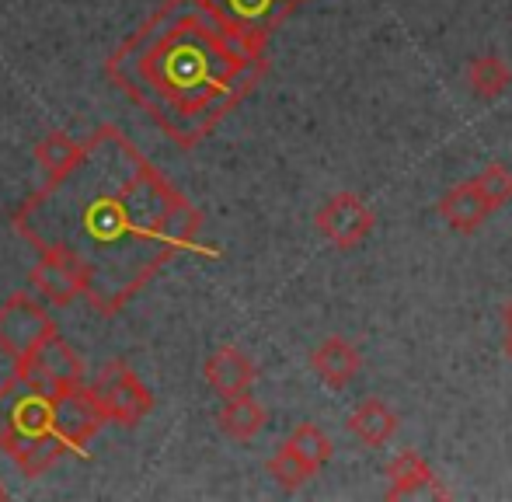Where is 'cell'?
I'll use <instances>...</instances> for the list:
<instances>
[{
    "label": "cell",
    "instance_id": "cell-5",
    "mask_svg": "<svg viewBox=\"0 0 512 502\" xmlns=\"http://www.w3.org/2000/svg\"><path fill=\"white\" fill-rule=\"evenodd\" d=\"M56 335L53 318L46 314V307L39 300H32L28 293H11L0 304V349L18 363H25L42 342Z\"/></svg>",
    "mask_w": 512,
    "mask_h": 502
},
{
    "label": "cell",
    "instance_id": "cell-10",
    "mask_svg": "<svg viewBox=\"0 0 512 502\" xmlns=\"http://www.w3.org/2000/svg\"><path fill=\"white\" fill-rule=\"evenodd\" d=\"M300 0H213V7L223 14L227 21H234L241 32L265 39L297 11Z\"/></svg>",
    "mask_w": 512,
    "mask_h": 502
},
{
    "label": "cell",
    "instance_id": "cell-2",
    "mask_svg": "<svg viewBox=\"0 0 512 502\" xmlns=\"http://www.w3.org/2000/svg\"><path fill=\"white\" fill-rule=\"evenodd\" d=\"M265 39L213 0H164L108 60L105 74L182 147H196L265 74Z\"/></svg>",
    "mask_w": 512,
    "mask_h": 502
},
{
    "label": "cell",
    "instance_id": "cell-15",
    "mask_svg": "<svg viewBox=\"0 0 512 502\" xmlns=\"http://www.w3.org/2000/svg\"><path fill=\"white\" fill-rule=\"evenodd\" d=\"M345 426H349V433L356 436L359 443H366V447H384V443H391V436L398 433L401 419L384 398H363L349 412Z\"/></svg>",
    "mask_w": 512,
    "mask_h": 502
},
{
    "label": "cell",
    "instance_id": "cell-12",
    "mask_svg": "<svg viewBox=\"0 0 512 502\" xmlns=\"http://www.w3.org/2000/svg\"><path fill=\"white\" fill-rule=\"evenodd\" d=\"M310 370H314V374L321 377L331 391H342V387H349L352 380L359 377V370H363V356H359V349L352 346L349 339H342V335H328V339L310 353Z\"/></svg>",
    "mask_w": 512,
    "mask_h": 502
},
{
    "label": "cell",
    "instance_id": "cell-6",
    "mask_svg": "<svg viewBox=\"0 0 512 502\" xmlns=\"http://www.w3.org/2000/svg\"><path fill=\"white\" fill-rule=\"evenodd\" d=\"M314 227L321 231V238L331 241L335 248L352 251L373 234L377 217H373V210L363 203V196H356V192H335V196H328L317 206Z\"/></svg>",
    "mask_w": 512,
    "mask_h": 502
},
{
    "label": "cell",
    "instance_id": "cell-16",
    "mask_svg": "<svg viewBox=\"0 0 512 502\" xmlns=\"http://www.w3.org/2000/svg\"><path fill=\"white\" fill-rule=\"evenodd\" d=\"M216 426H220V433L230 436V440L248 443L265 429V408L258 405L248 391L237 394V398H223V408H220V415H216Z\"/></svg>",
    "mask_w": 512,
    "mask_h": 502
},
{
    "label": "cell",
    "instance_id": "cell-8",
    "mask_svg": "<svg viewBox=\"0 0 512 502\" xmlns=\"http://www.w3.org/2000/svg\"><path fill=\"white\" fill-rule=\"evenodd\" d=\"M53 422H56L60 440L67 443V450H81V447H88L91 436L102 429L105 415H102V408H98L91 387L81 384L53 398Z\"/></svg>",
    "mask_w": 512,
    "mask_h": 502
},
{
    "label": "cell",
    "instance_id": "cell-22",
    "mask_svg": "<svg viewBox=\"0 0 512 502\" xmlns=\"http://www.w3.org/2000/svg\"><path fill=\"white\" fill-rule=\"evenodd\" d=\"M4 499H11V492H7L4 485H0V502H4Z\"/></svg>",
    "mask_w": 512,
    "mask_h": 502
},
{
    "label": "cell",
    "instance_id": "cell-14",
    "mask_svg": "<svg viewBox=\"0 0 512 502\" xmlns=\"http://www.w3.org/2000/svg\"><path fill=\"white\" fill-rule=\"evenodd\" d=\"M436 210H439V217H443V224L450 227V231H457V234L478 231V227L492 217V203L481 196V189L474 185V178H471V182L453 185V189L439 199Z\"/></svg>",
    "mask_w": 512,
    "mask_h": 502
},
{
    "label": "cell",
    "instance_id": "cell-18",
    "mask_svg": "<svg viewBox=\"0 0 512 502\" xmlns=\"http://www.w3.org/2000/svg\"><path fill=\"white\" fill-rule=\"evenodd\" d=\"M467 88H471L474 98H481V102H492V98H499L502 91L512 84V67L502 56L495 53H485V56H474L471 63H467Z\"/></svg>",
    "mask_w": 512,
    "mask_h": 502
},
{
    "label": "cell",
    "instance_id": "cell-3",
    "mask_svg": "<svg viewBox=\"0 0 512 502\" xmlns=\"http://www.w3.org/2000/svg\"><path fill=\"white\" fill-rule=\"evenodd\" d=\"M0 450L25 478L46 475L67 454L53 422V394L39 391L18 370L0 384Z\"/></svg>",
    "mask_w": 512,
    "mask_h": 502
},
{
    "label": "cell",
    "instance_id": "cell-1",
    "mask_svg": "<svg viewBox=\"0 0 512 502\" xmlns=\"http://www.w3.org/2000/svg\"><path fill=\"white\" fill-rule=\"evenodd\" d=\"M14 231L39 255L70 258L84 276V300L102 314L119 311L178 251H206L203 213L112 126L14 213Z\"/></svg>",
    "mask_w": 512,
    "mask_h": 502
},
{
    "label": "cell",
    "instance_id": "cell-21",
    "mask_svg": "<svg viewBox=\"0 0 512 502\" xmlns=\"http://www.w3.org/2000/svg\"><path fill=\"white\" fill-rule=\"evenodd\" d=\"M474 185L481 189V196L492 203V210H502V206L512 203V171L509 164L492 161L474 175Z\"/></svg>",
    "mask_w": 512,
    "mask_h": 502
},
{
    "label": "cell",
    "instance_id": "cell-4",
    "mask_svg": "<svg viewBox=\"0 0 512 502\" xmlns=\"http://www.w3.org/2000/svg\"><path fill=\"white\" fill-rule=\"evenodd\" d=\"M88 387L102 408L105 422H115V426H140L154 412V394L126 363H105Z\"/></svg>",
    "mask_w": 512,
    "mask_h": 502
},
{
    "label": "cell",
    "instance_id": "cell-20",
    "mask_svg": "<svg viewBox=\"0 0 512 502\" xmlns=\"http://www.w3.org/2000/svg\"><path fill=\"white\" fill-rule=\"evenodd\" d=\"M290 443L293 450H297L300 457L310 464L314 471H321L324 464L331 461V454H335V447H331V440H328V433H324L321 426H314V422H300L297 429L290 433Z\"/></svg>",
    "mask_w": 512,
    "mask_h": 502
},
{
    "label": "cell",
    "instance_id": "cell-17",
    "mask_svg": "<svg viewBox=\"0 0 512 502\" xmlns=\"http://www.w3.org/2000/svg\"><path fill=\"white\" fill-rule=\"evenodd\" d=\"M84 147H88V140H74L70 133H60V129L42 136L39 147H35V161H39L46 182L67 175V171L84 157Z\"/></svg>",
    "mask_w": 512,
    "mask_h": 502
},
{
    "label": "cell",
    "instance_id": "cell-19",
    "mask_svg": "<svg viewBox=\"0 0 512 502\" xmlns=\"http://www.w3.org/2000/svg\"><path fill=\"white\" fill-rule=\"evenodd\" d=\"M269 475L276 478V485L279 489H286V492H297V489H304V485L310 482V478L317 475L314 468L304 461V457L297 454V450L290 447V443H283V447L272 454V461H269Z\"/></svg>",
    "mask_w": 512,
    "mask_h": 502
},
{
    "label": "cell",
    "instance_id": "cell-7",
    "mask_svg": "<svg viewBox=\"0 0 512 502\" xmlns=\"http://www.w3.org/2000/svg\"><path fill=\"white\" fill-rule=\"evenodd\" d=\"M18 374H25L39 391H46L56 398V394L84 384V363L60 335H49L25 363H18Z\"/></svg>",
    "mask_w": 512,
    "mask_h": 502
},
{
    "label": "cell",
    "instance_id": "cell-11",
    "mask_svg": "<svg viewBox=\"0 0 512 502\" xmlns=\"http://www.w3.org/2000/svg\"><path fill=\"white\" fill-rule=\"evenodd\" d=\"M387 485L384 496L387 499H450V489L436 478V471L415 454V450H405L391 461L387 468Z\"/></svg>",
    "mask_w": 512,
    "mask_h": 502
},
{
    "label": "cell",
    "instance_id": "cell-13",
    "mask_svg": "<svg viewBox=\"0 0 512 502\" xmlns=\"http://www.w3.org/2000/svg\"><path fill=\"white\" fill-rule=\"evenodd\" d=\"M206 384L213 387L220 398H237V394L251 391L258 377V367L251 363V356H244L237 346H220L203 367Z\"/></svg>",
    "mask_w": 512,
    "mask_h": 502
},
{
    "label": "cell",
    "instance_id": "cell-9",
    "mask_svg": "<svg viewBox=\"0 0 512 502\" xmlns=\"http://www.w3.org/2000/svg\"><path fill=\"white\" fill-rule=\"evenodd\" d=\"M28 283L39 293L46 304L53 307H67L77 297H84V276L70 258L56 255V251H42L39 262L28 272Z\"/></svg>",
    "mask_w": 512,
    "mask_h": 502
}]
</instances>
